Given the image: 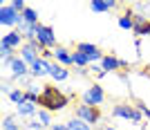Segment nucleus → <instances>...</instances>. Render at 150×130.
<instances>
[{"instance_id":"4468645a","label":"nucleus","mask_w":150,"mask_h":130,"mask_svg":"<svg viewBox=\"0 0 150 130\" xmlns=\"http://www.w3.org/2000/svg\"><path fill=\"white\" fill-rule=\"evenodd\" d=\"M50 76H52L54 81H58V83H61V81H67L69 70H67V67H63V65H58V63L54 61V63L50 65Z\"/></svg>"},{"instance_id":"412c9836","label":"nucleus","mask_w":150,"mask_h":130,"mask_svg":"<svg viewBox=\"0 0 150 130\" xmlns=\"http://www.w3.org/2000/svg\"><path fill=\"white\" fill-rule=\"evenodd\" d=\"M67 130H92V126H88L85 121H81V119H69L67 121Z\"/></svg>"},{"instance_id":"f8f14e48","label":"nucleus","mask_w":150,"mask_h":130,"mask_svg":"<svg viewBox=\"0 0 150 130\" xmlns=\"http://www.w3.org/2000/svg\"><path fill=\"white\" fill-rule=\"evenodd\" d=\"M2 45L11 47V50H18L20 45H23V36H20V31H18V29H11V31H7L5 36H2Z\"/></svg>"},{"instance_id":"5701e85b","label":"nucleus","mask_w":150,"mask_h":130,"mask_svg":"<svg viewBox=\"0 0 150 130\" xmlns=\"http://www.w3.org/2000/svg\"><path fill=\"white\" fill-rule=\"evenodd\" d=\"M2 130H20V126L16 124V119L9 114V117H5L2 119Z\"/></svg>"},{"instance_id":"4be33fe9","label":"nucleus","mask_w":150,"mask_h":130,"mask_svg":"<svg viewBox=\"0 0 150 130\" xmlns=\"http://www.w3.org/2000/svg\"><path fill=\"white\" fill-rule=\"evenodd\" d=\"M23 20H25V23H29V25H40V23H38V13L34 11L31 7H27L25 11H23Z\"/></svg>"},{"instance_id":"7ed1b4c3","label":"nucleus","mask_w":150,"mask_h":130,"mask_svg":"<svg viewBox=\"0 0 150 130\" xmlns=\"http://www.w3.org/2000/svg\"><path fill=\"white\" fill-rule=\"evenodd\" d=\"M36 43L40 45V50H56V34L54 29L47 25H38V34H36Z\"/></svg>"},{"instance_id":"ddd939ff","label":"nucleus","mask_w":150,"mask_h":130,"mask_svg":"<svg viewBox=\"0 0 150 130\" xmlns=\"http://www.w3.org/2000/svg\"><path fill=\"white\" fill-rule=\"evenodd\" d=\"M54 61H56L58 65H63V67H67V65H72V52H69L67 47L58 45L56 50H54Z\"/></svg>"},{"instance_id":"0eeeda50","label":"nucleus","mask_w":150,"mask_h":130,"mask_svg":"<svg viewBox=\"0 0 150 130\" xmlns=\"http://www.w3.org/2000/svg\"><path fill=\"white\" fill-rule=\"evenodd\" d=\"M40 52H43V50H40V45H38L36 40H34V43H25V45H23V50H20V58L31 67V65L40 58Z\"/></svg>"},{"instance_id":"1a4fd4ad","label":"nucleus","mask_w":150,"mask_h":130,"mask_svg":"<svg viewBox=\"0 0 150 130\" xmlns=\"http://www.w3.org/2000/svg\"><path fill=\"white\" fill-rule=\"evenodd\" d=\"M76 52H83V54L88 56L90 63H101V61H103L101 50L96 47V45H92V43H79V45H76Z\"/></svg>"},{"instance_id":"a878e982","label":"nucleus","mask_w":150,"mask_h":130,"mask_svg":"<svg viewBox=\"0 0 150 130\" xmlns=\"http://www.w3.org/2000/svg\"><path fill=\"white\" fill-rule=\"evenodd\" d=\"M27 128H29V130H45L43 128V124H40V121H38V119H36V121H27Z\"/></svg>"},{"instance_id":"9b49d317","label":"nucleus","mask_w":150,"mask_h":130,"mask_svg":"<svg viewBox=\"0 0 150 130\" xmlns=\"http://www.w3.org/2000/svg\"><path fill=\"white\" fill-rule=\"evenodd\" d=\"M50 61H45V58H38L34 65L29 67V76H34V79H40V76H50Z\"/></svg>"},{"instance_id":"393cba45","label":"nucleus","mask_w":150,"mask_h":130,"mask_svg":"<svg viewBox=\"0 0 150 130\" xmlns=\"http://www.w3.org/2000/svg\"><path fill=\"white\" fill-rule=\"evenodd\" d=\"M134 105H137V108H139V112H141V114H144L146 119H150V108H148V105H146V103H141V101H137V103H134Z\"/></svg>"},{"instance_id":"6e6552de","label":"nucleus","mask_w":150,"mask_h":130,"mask_svg":"<svg viewBox=\"0 0 150 130\" xmlns=\"http://www.w3.org/2000/svg\"><path fill=\"white\" fill-rule=\"evenodd\" d=\"M132 34L137 38L150 36V18L146 13H134V29H132Z\"/></svg>"},{"instance_id":"6ab92c4d","label":"nucleus","mask_w":150,"mask_h":130,"mask_svg":"<svg viewBox=\"0 0 150 130\" xmlns=\"http://www.w3.org/2000/svg\"><path fill=\"white\" fill-rule=\"evenodd\" d=\"M72 65H76V67H88L90 61H88V56L83 54V52H72Z\"/></svg>"},{"instance_id":"f257e3e1","label":"nucleus","mask_w":150,"mask_h":130,"mask_svg":"<svg viewBox=\"0 0 150 130\" xmlns=\"http://www.w3.org/2000/svg\"><path fill=\"white\" fill-rule=\"evenodd\" d=\"M72 94H65L61 92V87L56 85H43L40 90V99H38V105L47 112H61L65 105L69 103Z\"/></svg>"},{"instance_id":"aec40b11","label":"nucleus","mask_w":150,"mask_h":130,"mask_svg":"<svg viewBox=\"0 0 150 130\" xmlns=\"http://www.w3.org/2000/svg\"><path fill=\"white\" fill-rule=\"evenodd\" d=\"M36 119L38 121H40V124H43V128H52V112H47V110H43V108H40V110H38V114H36Z\"/></svg>"},{"instance_id":"bb28decb","label":"nucleus","mask_w":150,"mask_h":130,"mask_svg":"<svg viewBox=\"0 0 150 130\" xmlns=\"http://www.w3.org/2000/svg\"><path fill=\"white\" fill-rule=\"evenodd\" d=\"M50 130H67V124H54Z\"/></svg>"},{"instance_id":"cd10ccee","label":"nucleus","mask_w":150,"mask_h":130,"mask_svg":"<svg viewBox=\"0 0 150 130\" xmlns=\"http://www.w3.org/2000/svg\"><path fill=\"white\" fill-rule=\"evenodd\" d=\"M148 7H150V2H137L134 9H141V11H144V9H148Z\"/></svg>"},{"instance_id":"f03ea898","label":"nucleus","mask_w":150,"mask_h":130,"mask_svg":"<svg viewBox=\"0 0 150 130\" xmlns=\"http://www.w3.org/2000/svg\"><path fill=\"white\" fill-rule=\"evenodd\" d=\"M112 117H119V119H125V121H132V124H141L144 114L139 112L137 105H130V103H119L112 108Z\"/></svg>"},{"instance_id":"dca6fc26","label":"nucleus","mask_w":150,"mask_h":130,"mask_svg":"<svg viewBox=\"0 0 150 130\" xmlns=\"http://www.w3.org/2000/svg\"><path fill=\"white\" fill-rule=\"evenodd\" d=\"M38 108L36 103H31V101H25V103H20V105H16V112H18L20 117H34V114H38Z\"/></svg>"},{"instance_id":"b1692460","label":"nucleus","mask_w":150,"mask_h":130,"mask_svg":"<svg viewBox=\"0 0 150 130\" xmlns=\"http://www.w3.org/2000/svg\"><path fill=\"white\" fill-rule=\"evenodd\" d=\"M9 5H11V7H13V9H16V11H18V13H23V11H25V9H27L25 0H13V2H9Z\"/></svg>"},{"instance_id":"c756f323","label":"nucleus","mask_w":150,"mask_h":130,"mask_svg":"<svg viewBox=\"0 0 150 130\" xmlns=\"http://www.w3.org/2000/svg\"><path fill=\"white\" fill-rule=\"evenodd\" d=\"M105 130H117V128H112V126H108V128H105Z\"/></svg>"},{"instance_id":"2eb2a0df","label":"nucleus","mask_w":150,"mask_h":130,"mask_svg":"<svg viewBox=\"0 0 150 130\" xmlns=\"http://www.w3.org/2000/svg\"><path fill=\"white\" fill-rule=\"evenodd\" d=\"M101 67H103V72H117V70H121V61L117 58L114 54H108L103 56V61H101Z\"/></svg>"},{"instance_id":"423d86ee","label":"nucleus","mask_w":150,"mask_h":130,"mask_svg":"<svg viewBox=\"0 0 150 130\" xmlns=\"http://www.w3.org/2000/svg\"><path fill=\"white\" fill-rule=\"evenodd\" d=\"M103 99H105V94H103V87H101L99 83L90 85L88 90H85V94H83V103L92 105V108H99V105L103 103Z\"/></svg>"},{"instance_id":"f3484780","label":"nucleus","mask_w":150,"mask_h":130,"mask_svg":"<svg viewBox=\"0 0 150 130\" xmlns=\"http://www.w3.org/2000/svg\"><path fill=\"white\" fill-rule=\"evenodd\" d=\"M114 7H117V2H112V0H94V2H90V9L92 11H99V13H103V11H112Z\"/></svg>"},{"instance_id":"9d476101","label":"nucleus","mask_w":150,"mask_h":130,"mask_svg":"<svg viewBox=\"0 0 150 130\" xmlns=\"http://www.w3.org/2000/svg\"><path fill=\"white\" fill-rule=\"evenodd\" d=\"M9 70H11V79H16V81H23L29 74V65H27L20 56H16V58L9 63Z\"/></svg>"},{"instance_id":"20e7f679","label":"nucleus","mask_w":150,"mask_h":130,"mask_svg":"<svg viewBox=\"0 0 150 130\" xmlns=\"http://www.w3.org/2000/svg\"><path fill=\"white\" fill-rule=\"evenodd\" d=\"M20 23H23V13H18L11 5L2 2V7H0V25L2 27H18Z\"/></svg>"},{"instance_id":"c85d7f7f","label":"nucleus","mask_w":150,"mask_h":130,"mask_svg":"<svg viewBox=\"0 0 150 130\" xmlns=\"http://www.w3.org/2000/svg\"><path fill=\"white\" fill-rule=\"evenodd\" d=\"M74 72H76V74H79V76H85V74H88V70H85V67H76Z\"/></svg>"},{"instance_id":"a211bd4d","label":"nucleus","mask_w":150,"mask_h":130,"mask_svg":"<svg viewBox=\"0 0 150 130\" xmlns=\"http://www.w3.org/2000/svg\"><path fill=\"white\" fill-rule=\"evenodd\" d=\"M119 27L121 29H134V13L125 11L123 16H119Z\"/></svg>"},{"instance_id":"39448f33","label":"nucleus","mask_w":150,"mask_h":130,"mask_svg":"<svg viewBox=\"0 0 150 130\" xmlns=\"http://www.w3.org/2000/svg\"><path fill=\"white\" fill-rule=\"evenodd\" d=\"M76 119H81V121H85L88 126H96L101 121V112L99 108H92V105H76Z\"/></svg>"}]
</instances>
